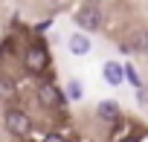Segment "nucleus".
Masks as SVG:
<instances>
[{
	"label": "nucleus",
	"instance_id": "f257e3e1",
	"mask_svg": "<svg viewBox=\"0 0 148 142\" xmlns=\"http://www.w3.org/2000/svg\"><path fill=\"white\" fill-rule=\"evenodd\" d=\"M3 122H6V128H9L12 136H29V133H32V119H29V113L21 110V107H6Z\"/></svg>",
	"mask_w": 148,
	"mask_h": 142
},
{
	"label": "nucleus",
	"instance_id": "f03ea898",
	"mask_svg": "<svg viewBox=\"0 0 148 142\" xmlns=\"http://www.w3.org/2000/svg\"><path fill=\"white\" fill-rule=\"evenodd\" d=\"M23 64H26L29 73H44V70L49 67V52H47V46H44L41 41L29 44V46H26V55H23Z\"/></svg>",
	"mask_w": 148,
	"mask_h": 142
},
{
	"label": "nucleus",
	"instance_id": "7ed1b4c3",
	"mask_svg": "<svg viewBox=\"0 0 148 142\" xmlns=\"http://www.w3.org/2000/svg\"><path fill=\"white\" fill-rule=\"evenodd\" d=\"M76 26H79L82 32H96V29H102V12H99V6H93V3L82 6V9L76 12Z\"/></svg>",
	"mask_w": 148,
	"mask_h": 142
},
{
	"label": "nucleus",
	"instance_id": "20e7f679",
	"mask_svg": "<svg viewBox=\"0 0 148 142\" xmlns=\"http://www.w3.org/2000/svg\"><path fill=\"white\" fill-rule=\"evenodd\" d=\"M64 99H67V96H64L55 84H49V81L38 84V102H41V107L55 110V107H61V104H64Z\"/></svg>",
	"mask_w": 148,
	"mask_h": 142
},
{
	"label": "nucleus",
	"instance_id": "39448f33",
	"mask_svg": "<svg viewBox=\"0 0 148 142\" xmlns=\"http://www.w3.org/2000/svg\"><path fill=\"white\" fill-rule=\"evenodd\" d=\"M102 76H105L108 84L119 87V84L125 81V67H122L119 61H105V64H102Z\"/></svg>",
	"mask_w": 148,
	"mask_h": 142
},
{
	"label": "nucleus",
	"instance_id": "423d86ee",
	"mask_svg": "<svg viewBox=\"0 0 148 142\" xmlns=\"http://www.w3.org/2000/svg\"><path fill=\"white\" fill-rule=\"evenodd\" d=\"M67 49L73 52V55H87L90 49H93V41L87 38V32H76V35H70V41H67Z\"/></svg>",
	"mask_w": 148,
	"mask_h": 142
},
{
	"label": "nucleus",
	"instance_id": "0eeeda50",
	"mask_svg": "<svg viewBox=\"0 0 148 142\" xmlns=\"http://www.w3.org/2000/svg\"><path fill=\"white\" fill-rule=\"evenodd\" d=\"M128 44H131V52H139V55H148V29H134V32H128V38H125Z\"/></svg>",
	"mask_w": 148,
	"mask_h": 142
},
{
	"label": "nucleus",
	"instance_id": "6e6552de",
	"mask_svg": "<svg viewBox=\"0 0 148 142\" xmlns=\"http://www.w3.org/2000/svg\"><path fill=\"white\" fill-rule=\"evenodd\" d=\"M96 113H99V119H105V122H116V119H119V104H116L113 99H105V102H99Z\"/></svg>",
	"mask_w": 148,
	"mask_h": 142
},
{
	"label": "nucleus",
	"instance_id": "1a4fd4ad",
	"mask_svg": "<svg viewBox=\"0 0 148 142\" xmlns=\"http://www.w3.org/2000/svg\"><path fill=\"white\" fill-rule=\"evenodd\" d=\"M64 90H67V99H70V102H82V96H84V84H82L79 79H70Z\"/></svg>",
	"mask_w": 148,
	"mask_h": 142
},
{
	"label": "nucleus",
	"instance_id": "9d476101",
	"mask_svg": "<svg viewBox=\"0 0 148 142\" xmlns=\"http://www.w3.org/2000/svg\"><path fill=\"white\" fill-rule=\"evenodd\" d=\"M125 79H128L134 87H139V84H142V81H139V76H136V70H134V67H128V64H125Z\"/></svg>",
	"mask_w": 148,
	"mask_h": 142
},
{
	"label": "nucleus",
	"instance_id": "9b49d317",
	"mask_svg": "<svg viewBox=\"0 0 148 142\" xmlns=\"http://www.w3.org/2000/svg\"><path fill=\"white\" fill-rule=\"evenodd\" d=\"M136 102H139L142 107L148 104V87H145V84H139V87H136Z\"/></svg>",
	"mask_w": 148,
	"mask_h": 142
},
{
	"label": "nucleus",
	"instance_id": "f8f14e48",
	"mask_svg": "<svg viewBox=\"0 0 148 142\" xmlns=\"http://www.w3.org/2000/svg\"><path fill=\"white\" fill-rule=\"evenodd\" d=\"M44 142H67V136H61V133H47Z\"/></svg>",
	"mask_w": 148,
	"mask_h": 142
},
{
	"label": "nucleus",
	"instance_id": "ddd939ff",
	"mask_svg": "<svg viewBox=\"0 0 148 142\" xmlns=\"http://www.w3.org/2000/svg\"><path fill=\"white\" fill-rule=\"evenodd\" d=\"M122 142H134V139H122Z\"/></svg>",
	"mask_w": 148,
	"mask_h": 142
}]
</instances>
